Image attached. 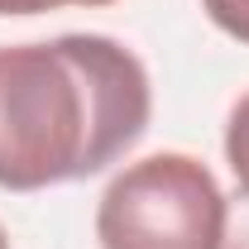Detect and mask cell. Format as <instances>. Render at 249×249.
<instances>
[{
	"label": "cell",
	"instance_id": "1",
	"mask_svg": "<svg viewBox=\"0 0 249 249\" xmlns=\"http://www.w3.org/2000/svg\"><path fill=\"white\" fill-rule=\"evenodd\" d=\"M149 72L106 34L0 43V187L96 178L149 129Z\"/></svg>",
	"mask_w": 249,
	"mask_h": 249
},
{
	"label": "cell",
	"instance_id": "2",
	"mask_svg": "<svg viewBox=\"0 0 249 249\" xmlns=\"http://www.w3.org/2000/svg\"><path fill=\"white\" fill-rule=\"evenodd\" d=\"M230 201L192 154H149L120 168L96 201L101 249H220Z\"/></svg>",
	"mask_w": 249,
	"mask_h": 249
},
{
	"label": "cell",
	"instance_id": "3",
	"mask_svg": "<svg viewBox=\"0 0 249 249\" xmlns=\"http://www.w3.org/2000/svg\"><path fill=\"white\" fill-rule=\"evenodd\" d=\"M225 163L235 173V182L249 201V91L230 106V120H225Z\"/></svg>",
	"mask_w": 249,
	"mask_h": 249
},
{
	"label": "cell",
	"instance_id": "4",
	"mask_svg": "<svg viewBox=\"0 0 249 249\" xmlns=\"http://www.w3.org/2000/svg\"><path fill=\"white\" fill-rule=\"evenodd\" d=\"M201 10H206V19L220 34L249 43V0H201Z\"/></svg>",
	"mask_w": 249,
	"mask_h": 249
},
{
	"label": "cell",
	"instance_id": "5",
	"mask_svg": "<svg viewBox=\"0 0 249 249\" xmlns=\"http://www.w3.org/2000/svg\"><path fill=\"white\" fill-rule=\"evenodd\" d=\"M62 5H115V0H0V15L10 19V15H48V10H62Z\"/></svg>",
	"mask_w": 249,
	"mask_h": 249
},
{
	"label": "cell",
	"instance_id": "6",
	"mask_svg": "<svg viewBox=\"0 0 249 249\" xmlns=\"http://www.w3.org/2000/svg\"><path fill=\"white\" fill-rule=\"evenodd\" d=\"M220 249H249V206H240L235 225H225V240H220Z\"/></svg>",
	"mask_w": 249,
	"mask_h": 249
},
{
	"label": "cell",
	"instance_id": "7",
	"mask_svg": "<svg viewBox=\"0 0 249 249\" xmlns=\"http://www.w3.org/2000/svg\"><path fill=\"white\" fill-rule=\"evenodd\" d=\"M0 249H10V240H5V230H0Z\"/></svg>",
	"mask_w": 249,
	"mask_h": 249
}]
</instances>
